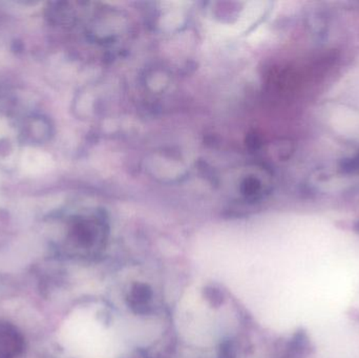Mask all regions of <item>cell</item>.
Listing matches in <instances>:
<instances>
[{
    "instance_id": "3957f363",
    "label": "cell",
    "mask_w": 359,
    "mask_h": 358,
    "mask_svg": "<svg viewBox=\"0 0 359 358\" xmlns=\"http://www.w3.org/2000/svg\"><path fill=\"white\" fill-rule=\"evenodd\" d=\"M339 170L345 174H359V151L351 157L345 158L339 163Z\"/></svg>"
},
{
    "instance_id": "7a4b0ae2",
    "label": "cell",
    "mask_w": 359,
    "mask_h": 358,
    "mask_svg": "<svg viewBox=\"0 0 359 358\" xmlns=\"http://www.w3.org/2000/svg\"><path fill=\"white\" fill-rule=\"evenodd\" d=\"M153 290L147 284L136 283L133 285L128 296L130 308L137 315H147L151 310Z\"/></svg>"
},
{
    "instance_id": "277c9868",
    "label": "cell",
    "mask_w": 359,
    "mask_h": 358,
    "mask_svg": "<svg viewBox=\"0 0 359 358\" xmlns=\"http://www.w3.org/2000/svg\"><path fill=\"white\" fill-rule=\"evenodd\" d=\"M205 298L208 301L209 304L211 307L215 308H219L223 305L224 303V294L221 290L217 289L215 287H206L204 289Z\"/></svg>"
},
{
    "instance_id": "6da1fadb",
    "label": "cell",
    "mask_w": 359,
    "mask_h": 358,
    "mask_svg": "<svg viewBox=\"0 0 359 358\" xmlns=\"http://www.w3.org/2000/svg\"><path fill=\"white\" fill-rule=\"evenodd\" d=\"M25 349L22 334L13 324L0 321V358H17Z\"/></svg>"
},
{
    "instance_id": "5b68a950",
    "label": "cell",
    "mask_w": 359,
    "mask_h": 358,
    "mask_svg": "<svg viewBox=\"0 0 359 358\" xmlns=\"http://www.w3.org/2000/svg\"><path fill=\"white\" fill-rule=\"evenodd\" d=\"M219 358H236V349L231 342H226L222 345Z\"/></svg>"
},
{
    "instance_id": "8992f818",
    "label": "cell",
    "mask_w": 359,
    "mask_h": 358,
    "mask_svg": "<svg viewBox=\"0 0 359 358\" xmlns=\"http://www.w3.org/2000/svg\"><path fill=\"white\" fill-rule=\"evenodd\" d=\"M358 230H359V224H358Z\"/></svg>"
}]
</instances>
